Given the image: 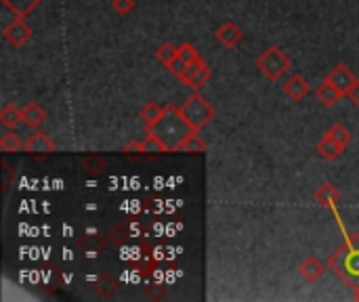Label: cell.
<instances>
[{
  "mask_svg": "<svg viewBox=\"0 0 359 302\" xmlns=\"http://www.w3.org/2000/svg\"><path fill=\"white\" fill-rule=\"evenodd\" d=\"M328 269L353 290L359 288V233H351L328 259Z\"/></svg>",
  "mask_w": 359,
  "mask_h": 302,
  "instance_id": "cell-1",
  "label": "cell"
},
{
  "mask_svg": "<svg viewBox=\"0 0 359 302\" xmlns=\"http://www.w3.org/2000/svg\"><path fill=\"white\" fill-rule=\"evenodd\" d=\"M166 111H164V118L160 120V124L154 128V132L168 145V151L172 153L175 147L191 132V126L185 122V118L181 116V109L177 105H164Z\"/></svg>",
  "mask_w": 359,
  "mask_h": 302,
  "instance_id": "cell-2",
  "label": "cell"
},
{
  "mask_svg": "<svg viewBox=\"0 0 359 302\" xmlns=\"http://www.w3.org/2000/svg\"><path fill=\"white\" fill-rule=\"evenodd\" d=\"M179 109H181V116L185 118V122L191 126V130H202L217 116V109L212 107V103L206 97L200 95V90H196L191 97H187L179 105Z\"/></svg>",
  "mask_w": 359,
  "mask_h": 302,
  "instance_id": "cell-3",
  "label": "cell"
},
{
  "mask_svg": "<svg viewBox=\"0 0 359 302\" xmlns=\"http://www.w3.org/2000/svg\"><path fill=\"white\" fill-rule=\"evenodd\" d=\"M255 67L271 82H278L290 67H292V59L280 48V46H267L257 59H255Z\"/></svg>",
  "mask_w": 359,
  "mask_h": 302,
  "instance_id": "cell-4",
  "label": "cell"
},
{
  "mask_svg": "<svg viewBox=\"0 0 359 302\" xmlns=\"http://www.w3.org/2000/svg\"><path fill=\"white\" fill-rule=\"evenodd\" d=\"M324 80H328L332 86H337L345 97H351V92L355 90V86H358L359 78L351 71V67L349 65H345V63H337L326 76H324Z\"/></svg>",
  "mask_w": 359,
  "mask_h": 302,
  "instance_id": "cell-5",
  "label": "cell"
},
{
  "mask_svg": "<svg viewBox=\"0 0 359 302\" xmlns=\"http://www.w3.org/2000/svg\"><path fill=\"white\" fill-rule=\"evenodd\" d=\"M23 151L29 156H46V153H55L57 151V143L40 128L32 130L25 141H23Z\"/></svg>",
  "mask_w": 359,
  "mask_h": 302,
  "instance_id": "cell-6",
  "label": "cell"
},
{
  "mask_svg": "<svg viewBox=\"0 0 359 302\" xmlns=\"http://www.w3.org/2000/svg\"><path fill=\"white\" fill-rule=\"evenodd\" d=\"M2 38H4L11 46L19 48V46H23V44L32 38V27L27 25L25 17H15V19H11V21L2 27Z\"/></svg>",
  "mask_w": 359,
  "mask_h": 302,
  "instance_id": "cell-7",
  "label": "cell"
},
{
  "mask_svg": "<svg viewBox=\"0 0 359 302\" xmlns=\"http://www.w3.org/2000/svg\"><path fill=\"white\" fill-rule=\"evenodd\" d=\"M210 78H212V71H210L208 63L202 59V61H198V63L189 65V67H187V71H185L179 80L196 92V90H202V86H206Z\"/></svg>",
  "mask_w": 359,
  "mask_h": 302,
  "instance_id": "cell-8",
  "label": "cell"
},
{
  "mask_svg": "<svg viewBox=\"0 0 359 302\" xmlns=\"http://www.w3.org/2000/svg\"><path fill=\"white\" fill-rule=\"evenodd\" d=\"M242 38H244V32H242V27L238 25V23H233L231 19H227V21H223L219 27H217V32H215V40L223 46V48H236L240 42H242Z\"/></svg>",
  "mask_w": 359,
  "mask_h": 302,
  "instance_id": "cell-9",
  "label": "cell"
},
{
  "mask_svg": "<svg viewBox=\"0 0 359 302\" xmlns=\"http://www.w3.org/2000/svg\"><path fill=\"white\" fill-rule=\"evenodd\" d=\"M328 269V263H322L318 256H307L301 265H299V275L307 282V284H316L324 277Z\"/></svg>",
  "mask_w": 359,
  "mask_h": 302,
  "instance_id": "cell-10",
  "label": "cell"
},
{
  "mask_svg": "<svg viewBox=\"0 0 359 302\" xmlns=\"http://www.w3.org/2000/svg\"><path fill=\"white\" fill-rule=\"evenodd\" d=\"M282 90H284V95H286L288 99H292V101H303V99L311 92V84H309L301 74H294V76H290V78L284 82Z\"/></svg>",
  "mask_w": 359,
  "mask_h": 302,
  "instance_id": "cell-11",
  "label": "cell"
},
{
  "mask_svg": "<svg viewBox=\"0 0 359 302\" xmlns=\"http://www.w3.org/2000/svg\"><path fill=\"white\" fill-rule=\"evenodd\" d=\"M164 111H166V107H162V105H160V103H156V101H147V103L141 107V111H139V120L143 122L145 132L154 130V128L160 124V120L164 118Z\"/></svg>",
  "mask_w": 359,
  "mask_h": 302,
  "instance_id": "cell-12",
  "label": "cell"
},
{
  "mask_svg": "<svg viewBox=\"0 0 359 302\" xmlns=\"http://www.w3.org/2000/svg\"><path fill=\"white\" fill-rule=\"evenodd\" d=\"M316 151H318V156L322 158V160H326V162H334V160H339L343 153H345V147H341L332 137H328L326 132H324V137L318 141V145H316Z\"/></svg>",
  "mask_w": 359,
  "mask_h": 302,
  "instance_id": "cell-13",
  "label": "cell"
},
{
  "mask_svg": "<svg viewBox=\"0 0 359 302\" xmlns=\"http://www.w3.org/2000/svg\"><path fill=\"white\" fill-rule=\"evenodd\" d=\"M21 109H23V126H27L29 130H36L46 122V111H44V107L40 103L32 101Z\"/></svg>",
  "mask_w": 359,
  "mask_h": 302,
  "instance_id": "cell-14",
  "label": "cell"
},
{
  "mask_svg": "<svg viewBox=\"0 0 359 302\" xmlns=\"http://www.w3.org/2000/svg\"><path fill=\"white\" fill-rule=\"evenodd\" d=\"M316 97H318V101H320L324 107H334L345 95H343L337 86H332L328 80H322L320 86H316Z\"/></svg>",
  "mask_w": 359,
  "mask_h": 302,
  "instance_id": "cell-15",
  "label": "cell"
},
{
  "mask_svg": "<svg viewBox=\"0 0 359 302\" xmlns=\"http://www.w3.org/2000/svg\"><path fill=\"white\" fill-rule=\"evenodd\" d=\"M0 124L6 128V130H15L23 124V109L13 105V103H6L2 109H0Z\"/></svg>",
  "mask_w": 359,
  "mask_h": 302,
  "instance_id": "cell-16",
  "label": "cell"
},
{
  "mask_svg": "<svg viewBox=\"0 0 359 302\" xmlns=\"http://www.w3.org/2000/svg\"><path fill=\"white\" fill-rule=\"evenodd\" d=\"M6 11L13 13V17H27L32 15L44 0H0Z\"/></svg>",
  "mask_w": 359,
  "mask_h": 302,
  "instance_id": "cell-17",
  "label": "cell"
},
{
  "mask_svg": "<svg viewBox=\"0 0 359 302\" xmlns=\"http://www.w3.org/2000/svg\"><path fill=\"white\" fill-rule=\"evenodd\" d=\"M175 151H179V153H204V151H206V143H204V139L200 137V130H191V132L175 147Z\"/></svg>",
  "mask_w": 359,
  "mask_h": 302,
  "instance_id": "cell-18",
  "label": "cell"
},
{
  "mask_svg": "<svg viewBox=\"0 0 359 302\" xmlns=\"http://www.w3.org/2000/svg\"><path fill=\"white\" fill-rule=\"evenodd\" d=\"M116 290H118V284H116V280H114L109 273H101V275L97 277V282L93 284V292H95L99 298H103V301L111 298V296L116 294Z\"/></svg>",
  "mask_w": 359,
  "mask_h": 302,
  "instance_id": "cell-19",
  "label": "cell"
},
{
  "mask_svg": "<svg viewBox=\"0 0 359 302\" xmlns=\"http://www.w3.org/2000/svg\"><path fill=\"white\" fill-rule=\"evenodd\" d=\"M141 153H170V151H168V145L154 130H149L141 139Z\"/></svg>",
  "mask_w": 359,
  "mask_h": 302,
  "instance_id": "cell-20",
  "label": "cell"
},
{
  "mask_svg": "<svg viewBox=\"0 0 359 302\" xmlns=\"http://www.w3.org/2000/svg\"><path fill=\"white\" fill-rule=\"evenodd\" d=\"M316 200H318V204H322L326 208H332L334 204H339L341 193H339V189L332 183H322L318 187V191H316Z\"/></svg>",
  "mask_w": 359,
  "mask_h": 302,
  "instance_id": "cell-21",
  "label": "cell"
},
{
  "mask_svg": "<svg viewBox=\"0 0 359 302\" xmlns=\"http://www.w3.org/2000/svg\"><path fill=\"white\" fill-rule=\"evenodd\" d=\"M156 59L168 69L177 59H179V50H177V46H172L170 42H164V44H160L158 48H156Z\"/></svg>",
  "mask_w": 359,
  "mask_h": 302,
  "instance_id": "cell-22",
  "label": "cell"
},
{
  "mask_svg": "<svg viewBox=\"0 0 359 302\" xmlns=\"http://www.w3.org/2000/svg\"><path fill=\"white\" fill-rule=\"evenodd\" d=\"M0 149L4 153H15V151H21L23 149V141L19 139V135L15 130H6L2 137H0Z\"/></svg>",
  "mask_w": 359,
  "mask_h": 302,
  "instance_id": "cell-23",
  "label": "cell"
},
{
  "mask_svg": "<svg viewBox=\"0 0 359 302\" xmlns=\"http://www.w3.org/2000/svg\"><path fill=\"white\" fill-rule=\"evenodd\" d=\"M326 135L328 137H332L341 147H345L347 149V145H349V141H351V132H349V128L345 126V124H332L328 130H326Z\"/></svg>",
  "mask_w": 359,
  "mask_h": 302,
  "instance_id": "cell-24",
  "label": "cell"
},
{
  "mask_svg": "<svg viewBox=\"0 0 359 302\" xmlns=\"http://www.w3.org/2000/svg\"><path fill=\"white\" fill-rule=\"evenodd\" d=\"M177 50H179V57H181L187 65H194V63L202 61V55H200V53H198V48H196L194 44H189V42L179 44V46H177Z\"/></svg>",
  "mask_w": 359,
  "mask_h": 302,
  "instance_id": "cell-25",
  "label": "cell"
},
{
  "mask_svg": "<svg viewBox=\"0 0 359 302\" xmlns=\"http://www.w3.org/2000/svg\"><path fill=\"white\" fill-rule=\"evenodd\" d=\"M103 166H105V162L99 156H88V158L82 160V170L88 172V174H93V177L99 174L103 170Z\"/></svg>",
  "mask_w": 359,
  "mask_h": 302,
  "instance_id": "cell-26",
  "label": "cell"
},
{
  "mask_svg": "<svg viewBox=\"0 0 359 302\" xmlns=\"http://www.w3.org/2000/svg\"><path fill=\"white\" fill-rule=\"evenodd\" d=\"M111 8H114L118 15L126 17V15L135 8V0H111Z\"/></svg>",
  "mask_w": 359,
  "mask_h": 302,
  "instance_id": "cell-27",
  "label": "cell"
},
{
  "mask_svg": "<svg viewBox=\"0 0 359 302\" xmlns=\"http://www.w3.org/2000/svg\"><path fill=\"white\" fill-rule=\"evenodd\" d=\"M122 151H124V153H133V151H135V153H141V141H135V139L128 141V143L122 147Z\"/></svg>",
  "mask_w": 359,
  "mask_h": 302,
  "instance_id": "cell-28",
  "label": "cell"
},
{
  "mask_svg": "<svg viewBox=\"0 0 359 302\" xmlns=\"http://www.w3.org/2000/svg\"><path fill=\"white\" fill-rule=\"evenodd\" d=\"M349 99H351V101H353V103L359 107V82H358V86H355V90L351 92V97H349Z\"/></svg>",
  "mask_w": 359,
  "mask_h": 302,
  "instance_id": "cell-29",
  "label": "cell"
}]
</instances>
